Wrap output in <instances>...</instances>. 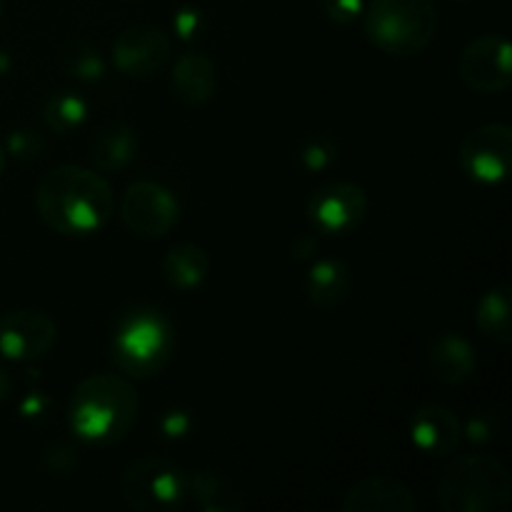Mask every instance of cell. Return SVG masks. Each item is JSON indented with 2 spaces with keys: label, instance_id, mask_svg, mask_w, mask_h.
<instances>
[{
  "label": "cell",
  "instance_id": "obj_1",
  "mask_svg": "<svg viewBox=\"0 0 512 512\" xmlns=\"http://www.w3.org/2000/svg\"><path fill=\"white\" fill-rule=\"evenodd\" d=\"M113 190L100 173L63 163L45 170L35 188L40 220L60 235H93L113 215Z\"/></svg>",
  "mask_w": 512,
  "mask_h": 512
},
{
  "label": "cell",
  "instance_id": "obj_2",
  "mask_svg": "<svg viewBox=\"0 0 512 512\" xmlns=\"http://www.w3.org/2000/svg\"><path fill=\"white\" fill-rule=\"evenodd\" d=\"M140 398L133 383L115 373H98L78 383L70 395L73 433L90 445H115L128 438L138 420Z\"/></svg>",
  "mask_w": 512,
  "mask_h": 512
},
{
  "label": "cell",
  "instance_id": "obj_3",
  "mask_svg": "<svg viewBox=\"0 0 512 512\" xmlns=\"http://www.w3.org/2000/svg\"><path fill=\"white\" fill-rule=\"evenodd\" d=\"M510 473L493 455H458L438 480L445 512H500L510 505Z\"/></svg>",
  "mask_w": 512,
  "mask_h": 512
},
{
  "label": "cell",
  "instance_id": "obj_4",
  "mask_svg": "<svg viewBox=\"0 0 512 512\" xmlns=\"http://www.w3.org/2000/svg\"><path fill=\"white\" fill-rule=\"evenodd\" d=\"M438 23L433 0H370L363 13L365 38L393 58L423 53L435 40Z\"/></svg>",
  "mask_w": 512,
  "mask_h": 512
},
{
  "label": "cell",
  "instance_id": "obj_5",
  "mask_svg": "<svg viewBox=\"0 0 512 512\" xmlns=\"http://www.w3.org/2000/svg\"><path fill=\"white\" fill-rule=\"evenodd\" d=\"M110 355H113L115 368L128 378H155L173 358V325L160 310H128L115 323Z\"/></svg>",
  "mask_w": 512,
  "mask_h": 512
},
{
  "label": "cell",
  "instance_id": "obj_6",
  "mask_svg": "<svg viewBox=\"0 0 512 512\" xmlns=\"http://www.w3.org/2000/svg\"><path fill=\"white\" fill-rule=\"evenodd\" d=\"M123 500L138 512H173L188 500V473L173 460L145 455L120 478Z\"/></svg>",
  "mask_w": 512,
  "mask_h": 512
},
{
  "label": "cell",
  "instance_id": "obj_7",
  "mask_svg": "<svg viewBox=\"0 0 512 512\" xmlns=\"http://www.w3.org/2000/svg\"><path fill=\"white\" fill-rule=\"evenodd\" d=\"M120 220L143 240L165 238L180 220V203L165 185L138 180L120 198Z\"/></svg>",
  "mask_w": 512,
  "mask_h": 512
},
{
  "label": "cell",
  "instance_id": "obj_8",
  "mask_svg": "<svg viewBox=\"0 0 512 512\" xmlns=\"http://www.w3.org/2000/svg\"><path fill=\"white\" fill-rule=\"evenodd\" d=\"M458 163L470 180L498 185L512 165V128L508 123H485L470 130L458 148Z\"/></svg>",
  "mask_w": 512,
  "mask_h": 512
},
{
  "label": "cell",
  "instance_id": "obj_9",
  "mask_svg": "<svg viewBox=\"0 0 512 512\" xmlns=\"http://www.w3.org/2000/svg\"><path fill=\"white\" fill-rule=\"evenodd\" d=\"M458 75L478 95H500L512 85L510 43L505 35L488 33L470 40L458 60Z\"/></svg>",
  "mask_w": 512,
  "mask_h": 512
},
{
  "label": "cell",
  "instance_id": "obj_10",
  "mask_svg": "<svg viewBox=\"0 0 512 512\" xmlns=\"http://www.w3.org/2000/svg\"><path fill=\"white\" fill-rule=\"evenodd\" d=\"M368 193L358 183L338 180L320 185L308 200V218L315 233L350 235L368 218Z\"/></svg>",
  "mask_w": 512,
  "mask_h": 512
},
{
  "label": "cell",
  "instance_id": "obj_11",
  "mask_svg": "<svg viewBox=\"0 0 512 512\" xmlns=\"http://www.w3.org/2000/svg\"><path fill=\"white\" fill-rule=\"evenodd\" d=\"M173 53V40L158 25H130L113 40V65L128 78L160 73Z\"/></svg>",
  "mask_w": 512,
  "mask_h": 512
},
{
  "label": "cell",
  "instance_id": "obj_12",
  "mask_svg": "<svg viewBox=\"0 0 512 512\" xmlns=\"http://www.w3.org/2000/svg\"><path fill=\"white\" fill-rule=\"evenodd\" d=\"M58 328L43 310L23 308L0 315V353L8 360L33 363L55 348Z\"/></svg>",
  "mask_w": 512,
  "mask_h": 512
},
{
  "label": "cell",
  "instance_id": "obj_13",
  "mask_svg": "<svg viewBox=\"0 0 512 512\" xmlns=\"http://www.w3.org/2000/svg\"><path fill=\"white\" fill-rule=\"evenodd\" d=\"M410 440L430 458H450L463 445V423L445 405H420L410 418Z\"/></svg>",
  "mask_w": 512,
  "mask_h": 512
},
{
  "label": "cell",
  "instance_id": "obj_14",
  "mask_svg": "<svg viewBox=\"0 0 512 512\" xmlns=\"http://www.w3.org/2000/svg\"><path fill=\"white\" fill-rule=\"evenodd\" d=\"M343 512H415L418 500L413 490L390 475H370L358 480L345 493Z\"/></svg>",
  "mask_w": 512,
  "mask_h": 512
},
{
  "label": "cell",
  "instance_id": "obj_15",
  "mask_svg": "<svg viewBox=\"0 0 512 512\" xmlns=\"http://www.w3.org/2000/svg\"><path fill=\"white\" fill-rule=\"evenodd\" d=\"M428 365L433 378L445 385H463L478 370V350L465 335L443 330L428 345Z\"/></svg>",
  "mask_w": 512,
  "mask_h": 512
},
{
  "label": "cell",
  "instance_id": "obj_16",
  "mask_svg": "<svg viewBox=\"0 0 512 512\" xmlns=\"http://www.w3.org/2000/svg\"><path fill=\"white\" fill-rule=\"evenodd\" d=\"M170 88L180 103L200 108L218 90V65L205 53L188 50L175 60L173 73H170Z\"/></svg>",
  "mask_w": 512,
  "mask_h": 512
},
{
  "label": "cell",
  "instance_id": "obj_17",
  "mask_svg": "<svg viewBox=\"0 0 512 512\" xmlns=\"http://www.w3.org/2000/svg\"><path fill=\"white\" fill-rule=\"evenodd\" d=\"M188 498L205 512H240L248 505L243 488L215 468H200L188 475Z\"/></svg>",
  "mask_w": 512,
  "mask_h": 512
},
{
  "label": "cell",
  "instance_id": "obj_18",
  "mask_svg": "<svg viewBox=\"0 0 512 512\" xmlns=\"http://www.w3.org/2000/svg\"><path fill=\"white\" fill-rule=\"evenodd\" d=\"M353 293V270L338 258H323L310 268L305 278V298L313 308L333 310Z\"/></svg>",
  "mask_w": 512,
  "mask_h": 512
},
{
  "label": "cell",
  "instance_id": "obj_19",
  "mask_svg": "<svg viewBox=\"0 0 512 512\" xmlns=\"http://www.w3.org/2000/svg\"><path fill=\"white\" fill-rule=\"evenodd\" d=\"M138 155V135L130 125L115 123L98 130L90 143V160L100 173H120Z\"/></svg>",
  "mask_w": 512,
  "mask_h": 512
},
{
  "label": "cell",
  "instance_id": "obj_20",
  "mask_svg": "<svg viewBox=\"0 0 512 512\" xmlns=\"http://www.w3.org/2000/svg\"><path fill=\"white\" fill-rule=\"evenodd\" d=\"M210 273V258L200 245L178 243L163 258V278L178 290H195Z\"/></svg>",
  "mask_w": 512,
  "mask_h": 512
},
{
  "label": "cell",
  "instance_id": "obj_21",
  "mask_svg": "<svg viewBox=\"0 0 512 512\" xmlns=\"http://www.w3.org/2000/svg\"><path fill=\"white\" fill-rule=\"evenodd\" d=\"M475 325L485 338L500 345L512 343V290L510 285H495L475 308Z\"/></svg>",
  "mask_w": 512,
  "mask_h": 512
},
{
  "label": "cell",
  "instance_id": "obj_22",
  "mask_svg": "<svg viewBox=\"0 0 512 512\" xmlns=\"http://www.w3.org/2000/svg\"><path fill=\"white\" fill-rule=\"evenodd\" d=\"M88 120V103L75 93H55L43 105L45 128L55 135L75 133Z\"/></svg>",
  "mask_w": 512,
  "mask_h": 512
},
{
  "label": "cell",
  "instance_id": "obj_23",
  "mask_svg": "<svg viewBox=\"0 0 512 512\" xmlns=\"http://www.w3.org/2000/svg\"><path fill=\"white\" fill-rule=\"evenodd\" d=\"M60 68L70 78L83 80V83H95V80L105 75V60L100 55L98 45L88 43V40H75L60 55Z\"/></svg>",
  "mask_w": 512,
  "mask_h": 512
},
{
  "label": "cell",
  "instance_id": "obj_24",
  "mask_svg": "<svg viewBox=\"0 0 512 512\" xmlns=\"http://www.w3.org/2000/svg\"><path fill=\"white\" fill-rule=\"evenodd\" d=\"M300 163L310 173H320V170H328L330 165L338 158V143H335L330 135H310L303 145H300Z\"/></svg>",
  "mask_w": 512,
  "mask_h": 512
},
{
  "label": "cell",
  "instance_id": "obj_25",
  "mask_svg": "<svg viewBox=\"0 0 512 512\" xmlns=\"http://www.w3.org/2000/svg\"><path fill=\"white\" fill-rule=\"evenodd\" d=\"M193 425H195L193 410L173 405V408L163 410V415L158 418V433L160 438L168 440V443H175V440L188 438Z\"/></svg>",
  "mask_w": 512,
  "mask_h": 512
},
{
  "label": "cell",
  "instance_id": "obj_26",
  "mask_svg": "<svg viewBox=\"0 0 512 512\" xmlns=\"http://www.w3.org/2000/svg\"><path fill=\"white\" fill-rule=\"evenodd\" d=\"M500 420L495 410H478L463 425V440H470L475 445H488L490 440L498 438Z\"/></svg>",
  "mask_w": 512,
  "mask_h": 512
},
{
  "label": "cell",
  "instance_id": "obj_27",
  "mask_svg": "<svg viewBox=\"0 0 512 512\" xmlns=\"http://www.w3.org/2000/svg\"><path fill=\"white\" fill-rule=\"evenodd\" d=\"M205 28H208V18H205V13L200 8H195V5H183V8L175 10L173 30L180 40L195 43V40L203 38Z\"/></svg>",
  "mask_w": 512,
  "mask_h": 512
},
{
  "label": "cell",
  "instance_id": "obj_28",
  "mask_svg": "<svg viewBox=\"0 0 512 512\" xmlns=\"http://www.w3.org/2000/svg\"><path fill=\"white\" fill-rule=\"evenodd\" d=\"M45 148V138L35 130H13L5 140V150L15 160H35Z\"/></svg>",
  "mask_w": 512,
  "mask_h": 512
},
{
  "label": "cell",
  "instance_id": "obj_29",
  "mask_svg": "<svg viewBox=\"0 0 512 512\" xmlns=\"http://www.w3.org/2000/svg\"><path fill=\"white\" fill-rule=\"evenodd\" d=\"M43 463L50 475L63 478V475L75 473V468H78V453H75V448H70V445L53 443L48 450H45Z\"/></svg>",
  "mask_w": 512,
  "mask_h": 512
},
{
  "label": "cell",
  "instance_id": "obj_30",
  "mask_svg": "<svg viewBox=\"0 0 512 512\" xmlns=\"http://www.w3.org/2000/svg\"><path fill=\"white\" fill-rule=\"evenodd\" d=\"M323 10L333 23L350 25L363 18L365 0H323Z\"/></svg>",
  "mask_w": 512,
  "mask_h": 512
},
{
  "label": "cell",
  "instance_id": "obj_31",
  "mask_svg": "<svg viewBox=\"0 0 512 512\" xmlns=\"http://www.w3.org/2000/svg\"><path fill=\"white\" fill-rule=\"evenodd\" d=\"M53 400L43 393V390H30L23 400H20V415L25 420H43L50 415Z\"/></svg>",
  "mask_w": 512,
  "mask_h": 512
},
{
  "label": "cell",
  "instance_id": "obj_32",
  "mask_svg": "<svg viewBox=\"0 0 512 512\" xmlns=\"http://www.w3.org/2000/svg\"><path fill=\"white\" fill-rule=\"evenodd\" d=\"M320 233H315V230H310V233H300L298 238L293 240V245H290V253H293L295 260H310L315 253H318L320 248V240H318Z\"/></svg>",
  "mask_w": 512,
  "mask_h": 512
},
{
  "label": "cell",
  "instance_id": "obj_33",
  "mask_svg": "<svg viewBox=\"0 0 512 512\" xmlns=\"http://www.w3.org/2000/svg\"><path fill=\"white\" fill-rule=\"evenodd\" d=\"M10 395H13V380H10L8 370L0 365V405H3Z\"/></svg>",
  "mask_w": 512,
  "mask_h": 512
},
{
  "label": "cell",
  "instance_id": "obj_34",
  "mask_svg": "<svg viewBox=\"0 0 512 512\" xmlns=\"http://www.w3.org/2000/svg\"><path fill=\"white\" fill-rule=\"evenodd\" d=\"M10 70V55L5 50H0V75H5Z\"/></svg>",
  "mask_w": 512,
  "mask_h": 512
},
{
  "label": "cell",
  "instance_id": "obj_35",
  "mask_svg": "<svg viewBox=\"0 0 512 512\" xmlns=\"http://www.w3.org/2000/svg\"><path fill=\"white\" fill-rule=\"evenodd\" d=\"M3 170H5V153L0 150V178H3Z\"/></svg>",
  "mask_w": 512,
  "mask_h": 512
},
{
  "label": "cell",
  "instance_id": "obj_36",
  "mask_svg": "<svg viewBox=\"0 0 512 512\" xmlns=\"http://www.w3.org/2000/svg\"><path fill=\"white\" fill-rule=\"evenodd\" d=\"M0 15H3V0H0Z\"/></svg>",
  "mask_w": 512,
  "mask_h": 512
},
{
  "label": "cell",
  "instance_id": "obj_37",
  "mask_svg": "<svg viewBox=\"0 0 512 512\" xmlns=\"http://www.w3.org/2000/svg\"><path fill=\"white\" fill-rule=\"evenodd\" d=\"M458 3H468V0H458Z\"/></svg>",
  "mask_w": 512,
  "mask_h": 512
}]
</instances>
